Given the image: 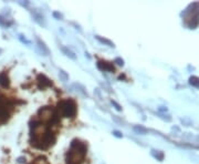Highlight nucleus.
I'll list each match as a JSON object with an SVG mask.
<instances>
[{
	"label": "nucleus",
	"mask_w": 199,
	"mask_h": 164,
	"mask_svg": "<svg viewBox=\"0 0 199 164\" xmlns=\"http://www.w3.org/2000/svg\"><path fill=\"white\" fill-rule=\"evenodd\" d=\"M113 135L116 137H123V134H122V132H120V131H113Z\"/></svg>",
	"instance_id": "obj_23"
},
{
	"label": "nucleus",
	"mask_w": 199,
	"mask_h": 164,
	"mask_svg": "<svg viewBox=\"0 0 199 164\" xmlns=\"http://www.w3.org/2000/svg\"><path fill=\"white\" fill-rule=\"evenodd\" d=\"M52 16L54 17L55 19H58V20H63V15L61 13V12H59V11H53L52 12Z\"/></svg>",
	"instance_id": "obj_19"
},
{
	"label": "nucleus",
	"mask_w": 199,
	"mask_h": 164,
	"mask_svg": "<svg viewBox=\"0 0 199 164\" xmlns=\"http://www.w3.org/2000/svg\"><path fill=\"white\" fill-rule=\"evenodd\" d=\"M10 108H11V106L8 103V100L0 95V125L9 119Z\"/></svg>",
	"instance_id": "obj_3"
},
{
	"label": "nucleus",
	"mask_w": 199,
	"mask_h": 164,
	"mask_svg": "<svg viewBox=\"0 0 199 164\" xmlns=\"http://www.w3.org/2000/svg\"><path fill=\"white\" fill-rule=\"evenodd\" d=\"M35 40H37V43H38V47L39 49L41 50L43 55H50V50H49V48L47 47V44L44 43V41L40 39L39 37H35Z\"/></svg>",
	"instance_id": "obj_10"
},
{
	"label": "nucleus",
	"mask_w": 199,
	"mask_h": 164,
	"mask_svg": "<svg viewBox=\"0 0 199 164\" xmlns=\"http://www.w3.org/2000/svg\"><path fill=\"white\" fill-rule=\"evenodd\" d=\"M60 50L62 51L63 55H65L68 58L72 59V60H75L76 59V55H75V53L73 52L72 50H70L68 47H64V46H60Z\"/></svg>",
	"instance_id": "obj_11"
},
{
	"label": "nucleus",
	"mask_w": 199,
	"mask_h": 164,
	"mask_svg": "<svg viewBox=\"0 0 199 164\" xmlns=\"http://www.w3.org/2000/svg\"><path fill=\"white\" fill-rule=\"evenodd\" d=\"M134 130L136 131L137 133H140V134H145V133H147V130L143 128V126H134Z\"/></svg>",
	"instance_id": "obj_18"
},
{
	"label": "nucleus",
	"mask_w": 199,
	"mask_h": 164,
	"mask_svg": "<svg viewBox=\"0 0 199 164\" xmlns=\"http://www.w3.org/2000/svg\"><path fill=\"white\" fill-rule=\"evenodd\" d=\"M11 24H13V20L10 18V13L8 15H0V26L4 28H9Z\"/></svg>",
	"instance_id": "obj_6"
},
{
	"label": "nucleus",
	"mask_w": 199,
	"mask_h": 164,
	"mask_svg": "<svg viewBox=\"0 0 199 164\" xmlns=\"http://www.w3.org/2000/svg\"><path fill=\"white\" fill-rule=\"evenodd\" d=\"M0 86L4 89H7L10 86V79H9V75L6 71L0 72Z\"/></svg>",
	"instance_id": "obj_9"
},
{
	"label": "nucleus",
	"mask_w": 199,
	"mask_h": 164,
	"mask_svg": "<svg viewBox=\"0 0 199 164\" xmlns=\"http://www.w3.org/2000/svg\"><path fill=\"white\" fill-rule=\"evenodd\" d=\"M74 86L79 90V92H81V93H82L83 95H85V97H89V93H87V91L85 90V88H84L83 86H81L80 83H75Z\"/></svg>",
	"instance_id": "obj_14"
},
{
	"label": "nucleus",
	"mask_w": 199,
	"mask_h": 164,
	"mask_svg": "<svg viewBox=\"0 0 199 164\" xmlns=\"http://www.w3.org/2000/svg\"><path fill=\"white\" fill-rule=\"evenodd\" d=\"M17 162H18V163H20V164L26 163V157H24V156H20V157H18V159H17Z\"/></svg>",
	"instance_id": "obj_22"
},
{
	"label": "nucleus",
	"mask_w": 199,
	"mask_h": 164,
	"mask_svg": "<svg viewBox=\"0 0 199 164\" xmlns=\"http://www.w3.org/2000/svg\"><path fill=\"white\" fill-rule=\"evenodd\" d=\"M38 115H39L40 121H42V122H50L52 121L55 117H58V114H55L54 111L51 109V108H49V106H46V108L40 109Z\"/></svg>",
	"instance_id": "obj_4"
},
{
	"label": "nucleus",
	"mask_w": 199,
	"mask_h": 164,
	"mask_svg": "<svg viewBox=\"0 0 199 164\" xmlns=\"http://www.w3.org/2000/svg\"><path fill=\"white\" fill-rule=\"evenodd\" d=\"M30 164H49V163H48L47 159H44V157H38L37 160L31 162Z\"/></svg>",
	"instance_id": "obj_16"
},
{
	"label": "nucleus",
	"mask_w": 199,
	"mask_h": 164,
	"mask_svg": "<svg viewBox=\"0 0 199 164\" xmlns=\"http://www.w3.org/2000/svg\"><path fill=\"white\" fill-rule=\"evenodd\" d=\"M98 68L102 71H107V72H114L115 71V68H114V64L112 62H107V61H103V60H100L98 62Z\"/></svg>",
	"instance_id": "obj_5"
},
{
	"label": "nucleus",
	"mask_w": 199,
	"mask_h": 164,
	"mask_svg": "<svg viewBox=\"0 0 199 164\" xmlns=\"http://www.w3.org/2000/svg\"><path fill=\"white\" fill-rule=\"evenodd\" d=\"M37 81L39 83V86H42V88H47V86H52V81L48 77H46L44 74H39L38 78H37Z\"/></svg>",
	"instance_id": "obj_8"
},
{
	"label": "nucleus",
	"mask_w": 199,
	"mask_h": 164,
	"mask_svg": "<svg viewBox=\"0 0 199 164\" xmlns=\"http://www.w3.org/2000/svg\"><path fill=\"white\" fill-rule=\"evenodd\" d=\"M59 78L61 79V81L66 82V81H69V74L66 73L64 70H60L59 71Z\"/></svg>",
	"instance_id": "obj_13"
},
{
	"label": "nucleus",
	"mask_w": 199,
	"mask_h": 164,
	"mask_svg": "<svg viewBox=\"0 0 199 164\" xmlns=\"http://www.w3.org/2000/svg\"><path fill=\"white\" fill-rule=\"evenodd\" d=\"M95 39L98 40V42L103 43V44H105V46H107V47H111V48H114V47H115L114 42H112L111 40L106 39V38H103V37H100V35H95Z\"/></svg>",
	"instance_id": "obj_12"
},
{
	"label": "nucleus",
	"mask_w": 199,
	"mask_h": 164,
	"mask_svg": "<svg viewBox=\"0 0 199 164\" xmlns=\"http://www.w3.org/2000/svg\"><path fill=\"white\" fill-rule=\"evenodd\" d=\"M114 63H116L117 66H124V60H123L122 58H116L115 60H114Z\"/></svg>",
	"instance_id": "obj_20"
},
{
	"label": "nucleus",
	"mask_w": 199,
	"mask_h": 164,
	"mask_svg": "<svg viewBox=\"0 0 199 164\" xmlns=\"http://www.w3.org/2000/svg\"><path fill=\"white\" fill-rule=\"evenodd\" d=\"M76 103L71 99L68 100H63L58 104V117H74L76 114Z\"/></svg>",
	"instance_id": "obj_2"
},
{
	"label": "nucleus",
	"mask_w": 199,
	"mask_h": 164,
	"mask_svg": "<svg viewBox=\"0 0 199 164\" xmlns=\"http://www.w3.org/2000/svg\"><path fill=\"white\" fill-rule=\"evenodd\" d=\"M1 53H2V49H0V55H1Z\"/></svg>",
	"instance_id": "obj_24"
},
{
	"label": "nucleus",
	"mask_w": 199,
	"mask_h": 164,
	"mask_svg": "<svg viewBox=\"0 0 199 164\" xmlns=\"http://www.w3.org/2000/svg\"><path fill=\"white\" fill-rule=\"evenodd\" d=\"M32 18H33V20H35L37 24H39L40 26H42V27H46V26H47L44 16H43L41 12L37 11V10H33V11H32Z\"/></svg>",
	"instance_id": "obj_7"
},
{
	"label": "nucleus",
	"mask_w": 199,
	"mask_h": 164,
	"mask_svg": "<svg viewBox=\"0 0 199 164\" xmlns=\"http://www.w3.org/2000/svg\"><path fill=\"white\" fill-rule=\"evenodd\" d=\"M189 82H190V84L199 88V78H197V77H191V78L189 79Z\"/></svg>",
	"instance_id": "obj_17"
},
{
	"label": "nucleus",
	"mask_w": 199,
	"mask_h": 164,
	"mask_svg": "<svg viewBox=\"0 0 199 164\" xmlns=\"http://www.w3.org/2000/svg\"><path fill=\"white\" fill-rule=\"evenodd\" d=\"M111 103H112V106H114V108H115V109H116L117 111H122V106H120V104H118V103H117L116 101L112 100V101H111Z\"/></svg>",
	"instance_id": "obj_21"
},
{
	"label": "nucleus",
	"mask_w": 199,
	"mask_h": 164,
	"mask_svg": "<svg viewBox=\"0 0 199 164\" xmlns=\"http://www.w3.org/2000/svg\"><path fill=\"white\" fill-rule=\"evenodd\" d=\"M18 38H19V40L21 41V42L26 43L27 46H30V44H31V41H30V40H28L27 38H26V35H21V33H20V35H18Z\"/></svg>",
	"instance_id": "obj_15"
},
{
	"label": "nucleus",
	"mask_w": 199,
	"mask_h": 164,
	"mask_svg": "<svg viewBox=\"0 0 199 164\" xmlns=\"http://www.w3.org/2000/svg\"><path fill=\"white\" fill-rule=\"evenodd\" d=\"M87 151V146L80 140H73L71 142V148L66 154V164H81L84 160Z\"/></svg>",
	"instance_id": "obj_1"
}]
</instances>
